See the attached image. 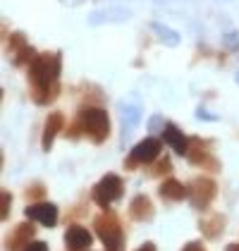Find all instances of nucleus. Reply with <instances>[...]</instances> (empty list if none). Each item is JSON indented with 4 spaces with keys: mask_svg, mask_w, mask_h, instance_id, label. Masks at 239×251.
Returning a JSON list of instances; mask_svg holds the SVG:
<instances>
[{
    "mask_svg": "<svg viewBox=\"0 0 239 251\" xmlns=\"http://www.w3.org/2000/svg\"><path fill=\"white\" fill-rule=\"evenodd\" d=\"M62 67L60 53H41L29 62V77H31V96L36 103H50L58 96V77Z\"/></svg>",
    "mask_w": 239,
    "mask_h": 251,
    "instance_id": "nucleus-1",
    "label": "nucleus"
},
{
    "mask_svg": "<svg viewBox=\"0 0 239 251\" xmlns=\"http://www.w3.org/2000/svg\"><path fill=\"white\" fill-rule=\"evenodd\" d=\"M77 125L81 127V132L96 144H103L110 134V117L103 108H96V105L81 108L79 115H77Z\"/></svg>",
    "mask_w": 239,
    "mask_h": 251,
    "instance_id": "nucleus-2",
    "label": "nucleus"
},
{
    "mask_svg": "<svg viewBox=\"0 0 239 251\" xmlns=\"http://www.w3.org/2000/svg\"><path fill=\"white\" fill-rule=\"evenodd\" d=\"M94 227H96V234L100 237V242L105 244V251H120V247H122V225H120L115 213H100L94 220Z\"/></svg>",
    "mask_w": 239,
    "mask_h": 251,
    "instance_id": "nucleus-3",
    "label": "nucleus"
},
{
    "mask_svg": "<svg viewBox=\"0 0 239 251\" xmlns=\"http://www.w3.org/2000/svg\"><path fill=\"white\" fill-rule=\"evenodd\" d=\"M122 192H124L122 179H120L118 175L110 173L98 179V184H96L94 192H91V199L98 203L100 208H108L113 201H120V199H122Z\"/></svg>",
    "mask_w": 239,
    "mask_h": 251,
    "instance_id": "nucleus-4",
    "label": "nucleus"
},
{
    "mask_svg": "<svg viewBox=\"0 0 239 251\" xmlns=\"http://www.w3.org/2000/svg\"><path fill=\"white\" fill-rule=\"evenodd\" d=\"M218 194V184L208 177H196L191 184H189V199H191V206L194 208H208V203L215 199Z\"/></svg>",
    "mask_w": 239,
    "mask_h": 251,
    "instance_id": "nucleus-5",
    "label": "nucleus"
},
{
    "mask_svg": "<svg viewBox=\"0 0 239 251\" xmlns=\"http://www.w3.org/2000/svg\"><path fill=\"white\" fill-rule=\"evenodd\" d=\"M160 155V141L158 139H153V136H148V139H143L139 141L134 149H132V153L127 158V168L129 170H134L137 165H143V163H153L156 158Z\"/></svg>",
    "mask_w": 239,
    "mask_h": 251,
    "instance_id": "nucleus-6",
    "label": "nucleus"
},
{
    "mask_svg": "<svg viewBox=\"0 0 239 251\" xmlns=\"http://www.w3.org/2000/svg\"><path fill=\"white\" fill-rule=\"evenodd\" d=\"M24 215L34 223H41L46 227H55L58 223V206L55 203H48V201H39V203H31L24 208Z\"/></svg>",
    "mask_w": 239,
    "mask_h": 251,
    "instance_id": "nucleus-7",
    "label": "nucleus"
},
{
    "mask_svg": "<svg viewBox=\"0 0 239 251\" xmlns=\"http://www.w3.org/2000/svg\"><path fill=\"white\" fill-rule=\"evenodd\" d=\"M34 232L36 227L31 225V223H20L12 234H7V239H5V251H24L31 242L29 239H34Z\"/></svg>",
    "mask_w": 239,
    "mask_h": 251,
    "instance_id": "nucleus-8",
    "label": "nucleus"
},
{
    "mask_svg": "<svg viewBox=\"0 0 239 251\" xmlns=\"http://www.w3.org/2000/svg\"><path fill=\"white\" fill-rule=\"evenodd\" d=\"M62 127H65V115H62V113H50V115L46 117L43 134H41V149H43V151H50L53 139L58 136V132Z\"/></svg>",
    "mask_w": 239,
    "mask_h": 251,
    "instance_id": "nucleus-9",
    "label": "nucleus"
},
{
    "mask_svg": "<svg viewBox=\"0 0 239 251\" xmlns=\"http://www.w3.org/2000/svg\"><path fill=\"white\" fill-rule=\"evenodd\" d=\"M65 244L70 251H86L91 247V232L81 225H72L65 232Z\"/></svg>",
    "mask_w": 239,
    "mask_h": 251,
    "instance_id": "nucleus-10",
    "label": "nucleus"
},
{
    "mask_svg": "<svg viewBox=\"0 0 239 251\" xmlns=\"http://www.w3.org/2000/svg\"><path fill=\"white\" fill-rule=\"evenodd\" d=\"M163 141H165L167 146H172L175 153H179V155L189 153V136L182 134L175 125H165V129H163Z\"/></svg>",
    "mask_w": 239,
    "mask_h": 251,
    "instance_id": "nucleus-11",
    "label": "nucleus"
},
{
    "mask_svg": "<svg viewBox=\"0 0 239 251\" xmlns=\"http://www.w3.org/2000/svg\"><path fill=\"white\" fill-rule=\"evenodd\" d=\"M129 215H132L134 220H139V223L151 220V218H153V203H151V199L143 196V194H137V196L132 199V203H129Z\"/></svg>",
    "mask_w": 239,
    "mask_h": 251,
    "instance_id": "nucleus-12",
    "label": "nucleus"
},
{
    "mask_svg": "<svg viewBox=\"0 0 239 251\" xmlns=\"http://www.w3.org/2000/svg\"><path fill=\"white\" fill-rule=\"evenodd\" d=\"M158 194L163 196V199H167V201H182L184 196H189V189L182 184V182H177V179H165L163 184L158 187Z\"/></svg>",
    "mask_w": 239,
    "mask_h": 251,
    "instance_id": "nucleus-13",
    "label": "nucleus"
},
{
    "mask_svg": "<svg viewBox=\"0 0 239 251\" xmlns=\"http://www.w3.org/2000/svg\"><path fill=\"white\" fill-rule=\"evenodd\" d=\"M199 230L203 232L208 239H215V237H220V232L225 230V215L215 213V215H211L208 220H201Z\"/></svg>",
    "mask_w": 239,
    "mask_h": 251,
    "instance_id": "nucleus-14",
    "label": "nucleus"
},
{
    "mask_svg": "<svg viewBox=\"0 0 239 251\" xmlns=\"http://www.w3.org/2000/svg\"><path fill=\"white\" fill-rule=\"evenodd\" d=\"M151 26L156 29V34H158V39H160V41H165L167 46H175V43H177V41H179V39H177V34H172V31L167 29V26H163V24H158V22H153Z\"/></svg>",
    "mask_w": 239,
    "mask_h": 251,
    "instance_id": "nucleus-15",
    "label": "nucleus"
},
{
    "mask_svg": "<svg viewBox=\"0 0 239 251\" xmlns=\"http://www.w3.org/2000/svg\"><path fill=\"white\" fill-rule=\"evenodd\" d=\"M0 201H2V211H0V218L7 220L10 218V206H12V194L10 192H2L0 194Z\"/></svg>",
    "mask_w": 239,
    "mask_h": 251,
    "instance_id": "nucleus-16",
    "label": "nucleus"
},
{
    "mask_svg": "<svg viewBox=\"0 0 239 251\" xmlns=\"http://www.w3.org/2000/svg\"><path fill=\"white\" fill-rule=\"evenodd\" d=\"M170 170H172V165H170V158H163V160H158V165L151 170V175H156V177H158V175H167Z\"/></svg>",
    "mask_w": 239,
    "mask_h": 251,
    "instance_id": "nucleus-17",
    "label": "nucleus"
},
{
    "mask_svg": "<svg viewBox=\"0 0 239 251\" xmlns=\"http://www.w3.org/2000/svg\"><path fill=\"white\" fill-rule=\"evenodd\" d=\"M182 251H206V249H203L201 242H187V244L182 247Z\"/></svg>",
    "mask_w": 239,
    "mask_h": 251,
    "instance_id": "nucleus-18",
    "label": "nucleus"
},
{
    "mask_svg": "<svg viewBox=\"0 0 239 251\" xmlns=\"http://www.w3.org/2000/svg\"><path fill=\"white\" fill-rule=\"evenodd\" d=\"M24 251H48V244L46 242H31Z\"/></svg>",
    "mask_w": 239,
    "mask_h": 251,
    "instance_id": "nucleus-19",
    "label": "nucleus"
},
{
    "mask_svg": "<svg viewBox=\"0 0 239 251\" xmlns=\"http://www.w3.org/2000/svg\"><path fill=\"white\" fill-rule=\"evenodd\" d=\"M43 194V187H31V189H26V199H36V196H41Z\"/></svg>",
    "mask_w": 239,
    "mask_h": 251,
    "instance_id": "nucleus-20",
    "label": "nucleus"
},
{
    "mask_svg": "<svg viewBox=\"0 0 239 251\" xmlns=\"http://www.w3.org/2000/svg\"><path fill=\"white\" fill-rule=\"evenodd\" d=\"M160 125H163V117H160V115L151 117V122H148V127H151V129H163Z\"/></svg>",
    "mask_w": 239,
    "mask_h": 251,
    "instance_id": "nucleus-21",
    "label": "nucleus"
},
{
    "mask_svg": "<svg viewBox=\"0 0 239 251\" xmlns=\"http://www.w3.org/2000/svg\"><path fill=\"white\" fill-rule=\"evenodd\" d=\"M137 251H156V244H153V242H143Z\"/></svg>",
    "mask_w": 239,
    "mask_h": 251,
    "instance_id": "nucleus-22",
    "label": "nucleus"
},
{
    "mask_svg": "<svg viewBox=\"0 0 239 251\" xmlns=\"http://www.w3.org/2000/svg\"><path fill=\"white\" fill-rule=\"evenodd\" d=\"M225 251H239V244H227V249Z\"/></svg>",
    "mask_w": 239,
    "mask_h": 251,
    "instance_id": "nucleus-23",
    "label": "nucleus"
},
{
    "mask_svg": "<svg viewBox=\"0 0 239 251\" xmlns=\"http://www.w3.org/2000/svg\"><path fill=\"white\" fill-rule=\"evenodd\" d=\"M237 81H239V75H237Z\"/></svg>",
    "mask_w": 239,
    "mask_h": 251,
    "instance_id": "nucleus-24",
    "label": "nucleus"
}]
</instances>
